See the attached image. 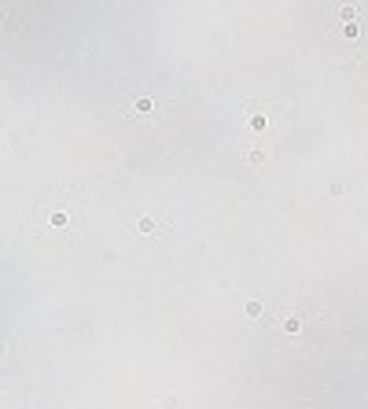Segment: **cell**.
I'll use <instances>...</instances> for the list:
<instances>
[{"label":"cell","instance_id":"277c9868","mask_svg":"<svg viewBox=\"0 0 368 409\" xmlns=\"http://www.w3.org/2000/svg\"><path fill=\"white\" fill-rule=\"evenodd\" d=\"M247 317H261V302H247Z\"/></svg>","mask_w":368,"mask_h":409},{"label":"cell","instance_id":"5b68a950","mask_svg":"<svg viewBox=\"0 0 368 409\" xmlns=\"http://www.w3.org/2000/svg\"><path fill=\"white\" fill-rule=\"evenodd\" d=\"M339 15H343V19H353V15H357V4H346V8L339 11Z\"/></svg>","mask_w":368,"mask_h":409},{"label":"cell","instance_id":"6da1fadb","mask_svg":"<svg viewBox=\"0 0 368 409\" xmlns=\"http://www.w3.org/2000/svg\"><path fill=\"white\" fill-rule=\"evenodd\" d=\"M136 229H140V233H155V229H159V233H166V225H159V221H155V217H140V221H136Z\"/></svg>","mask_w":368,"mask_h":409},{"label":"cell","instance_id":"7a4b0ae2","mask_svg":"<svg viewBox=\"0 0 368 409\" xmlns=\"http://www.w3.org/2000/svg\"><path fill=\"white\" fill-rule=\"evenodd\" d=\"M280 317H284V328H287V332H298V328H302V317H298V313H280Z\"/></svg>","mask_w":368,"mask_h":409},{"label":"cell","instance_id":"3957f363","mask_svg":"<svg viewBox=\"0 0 368 409\" xmlns=\"http://www.w3.org/2000/svg\"><path fill=\"white\" fill-rule=\"evenodd\" d=\"M261 162H265V151H251L247 155V166H261Z\"/></svg>","mask_w":368,"mask_h":409}]
</instances>
